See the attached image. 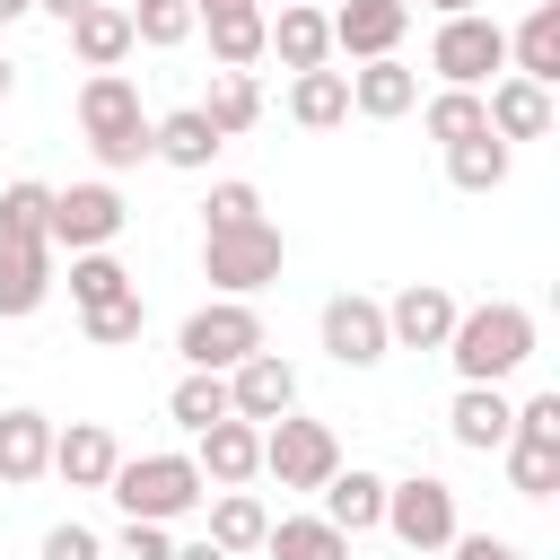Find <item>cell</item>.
Segmentation results:
<instances>
[{"instance_id": "1", "label": "cell", "mask_w": 560, "mask_h": 560, "mask_svg": "<svg viewBox=\"0 0 560 560\" xmlns=\"http://www.w3.org/2000/svg\"><path fill=\"white\" fill-rule=\"evenodd\" d=\"M446 359H455V376H464V385H508V376L534 359V315H525L516 298H481V306H464V315H455Z\"/></svg>"}, {"instance_id": "2", "label": "cell", "mask_w": 560, "mask_h": 560, "mask_svg": "<svg viewBox=\"0 0 560 560\" xmlns=\"http://www.w3.org/2000/svg\"><path fill=\"white\" fill-rule=\"evenodd\" d=\"M79 131H88V149H96V166H105V175L140 166V158H149L140 88H131L122 70H88V88H79Z\"/></svg>"}, {"instance_id": "3", "label": "cell", "mask_w": 560, "mask_h": 560, "mask_svg": "<svg viewBox=\"0 0 560 560\" xmlns=\"http://www.w3.org/2000/svg\"><path fill=\"white\" fill-rule=\"evenodd\" d=\"M105 490H114V508L140 516V525H175V516H192V508L210 499V481H201L192 455H122Z\"/></svg>"}, {"instance_id": "4", "label": "cell", "mask_w": 560, "mask_h": 560, "mask_svg": "<svg viewBox=\"0 0 560 560\" xmlns=\"http://www.w3.org/2000/svg\"><path fill=\"white\" fill-rule=\"evenodd\" d=\"M280 262H289V236H280L271 219L201 236V280H210L219 298H254V289H271V280H280Z\"/></svg>"}, {"instance_id": "5", "label": "cell", "mask_w": 560, "mask_h": 560, "mask_svg": "<svg viewBox=\"0 0 560 560\" xmlns=\"http://www.w3.org/2000/svg\"><path fill=\"white\" fill-rule=\"evenodd\" d=\"M429 70L446 79V88H490V79H508V26L490 18V9H472V18H438V35H429Z\"/></svg>"}, {"instance_id": "6", "label": "cell", "mask_w": 560, "mask_h": 560, "mask_svg": "<svg viewBox=\"0 0 560 560\" xmlns=\"http://www.w3.org/2000/svg\"><path fill=\"white\" fill-rule=\"evenodd\" d=\"M175 350H184V368H210V376H228L236 359H254V350H271V341H262V315H254V298H210V306H192V315H184Z\"/></svg>"}, {"instance_id": "7", "label": "cell", "mask_w": 560, "mask_h": 560, "mask_svg": "<svg viewBox=\"0 0 560 560\" xmlns=\"http://www.w3.org/2000/svg\"><path fill=\"white\" fill-rule=\"evenodd\" d=\"M262 472H271L280 490H324V481L341 472V438H332L324 420H306V411H280V420L262 429Z\"/></svg>"}, {"instance_id": "8", "label": "cell", "mask_w": 560, "mask_h": 560, "mask_svg": "<svg viewBox=\"0 0 560 560\" xmlns=\"http://www.w3.org/2000/svg\"><path fill=\"white\" fill-rule=\"evenodd\" d=\"M385 534L402 551H446L464 525H455V481L438 472H411V481H385Z\"/></svg>"}, {"instance_id": "9", "label": "cell", "mask_w": 560, "mask_h": 560, "mask_svg": "<svg viewBox=\"0 0 560 560\" xmlns=\"http://www.w3.org/2000/svg\"><path fill=\"white\" fill-rule=\"evenodd\" d=\"M122 192L96 175V184H70V192H52V219H44V245H70V254H105L114 236H122Z\"/></svg>"}, {"instance_id": "10", "label": "cell", "mask_w": 560, "mask_h": 560, "mask_svg": "<svg viewBox=\"0 0 560 560\" xmlns=\"http://www.w3.org/2000/svg\"><path fill=\"white\" fill-rule=\"evenodd\" d=\"M315 332H324V359H332V368H376V359L394 350V341H385V298H359V289L324 298Z\"/></svg>"}, {"instance_id": "11", "label": "cell", "mask_w": 560, "mask_h": 560, "mask_svg": "<svg viewBox=\"0 0 560 560\" xmlns=\"http://www.w3.org/2000/svg\"><path fill=\"white\" fill-rule=\"evenodd\" d=\"M228 411H236V420H254V429H271L280 411H298V368H289L280 350L236 359V368H228Z\"/></svg>"}, {"instance_id": "12", "label": "cell", "mask_w": 560, "mask_h": 560, "mask_svg": "<svg viewBox=\"0 0 560 560\" xmlns=\"http://www.w3.org/2000/svg\"><path fill=\"white\" fill-rule=\"evenodd\" d=\"M324 26H332V52L385 61V52L411 35V0H341V9H324Z\"/></svg>"}, {"instance_id": "13", "label": "cell", "mask_w": 560, "mask_h": 560, "mask_svg": "<svg viewBox=\"0 0 560 560\" xmlns=\"http://www.w3.org/2000/svg\"><path fill=\"white\" fill-rule=\"evenodd\" d=\"M455 315H464V306H455L438 280H411V289L385 298V341H394V350H446Z\"/></svg>"}, {"instance_id": "14", "label": "cell", "mask_w": 560, "mask_h": 560, "mask_svg": "<svg viewBox=\"0 0 560 560\" xmlns=\"http://www.w3.org/2000/svg\"><path fill=\"white\" fill-rule=\"evenodd\" d=\"M192 464H201V481H210V490H245V481L262 472V429L228 411V420H210V429H201Z\"/></svg>"}, {"instance_id": "15", "label": "cell", "mask_w": 560, "mask_h": 560, "mask_svg": "<svg viewBox=\"0 0 560 560\" xmlns=\"http://www.w3.org/2000/svg\"><path fill=\"white\" fill-rule=\"evenodd\" d=\"M508 429H516V402H508L499 385H455V402H446V438H455L464 455H499Z\"/></svg>"}, {"instance_id": "16", "label": "cell", "mask_w": 560, "mask_h": 560, "mask_svg": "<svg viewBox=\"0 0 560 560\" xmlns=\"http://www.w3.org/2000/svg\"><path fill=\"white\" fill-rule=\"evenodd\" d=\"M315 499H324L315 516H324L332 534H350V542L385 525V472H368V464H341V472H332V481H324Z\"/></svg>"}, {"instance_id": "17", "label": "cell", "mask_w": 560, "mask_h": 560, "mask_svg": "<svg viewBox=\"0 0 560 560\" xmlns=\"http://www.w3.org/2000/svg\"><path fill=\"white\" fill-rule=\"evenodd\" d=\"M481 114H490V131L516 149V140H551V88H534V79H490L481 88Z\"/></svg>"}, {"instance_id": "18", "label": "cell", "mask_w": 560, "mask_h": 560, "mask_svg": "<svg viewBox=\"0 0 560 560\" xmlns=\"http://www.w3.org/2000/svg\"><path fill=\"white\" fill-rule=\"evenodd\" d=\"M114 464H122V446H114L105 420H70V429H52V472H61L70 490H105Z\"/></svg>"}, {"instance_id": "19", "label": "cell", "mask_w": 560, "mask_h": 560, "mask_svg": "<svg viewBox=\"0 0 560 560\" xmlns=\"http://www.w3.org/2000/svg\"><path fill=\"white\" fill-rule=\"evenodd\" d=\"M262 52H280V70H324L332 61V26L306 0H280V18H262Z\"/></svg>"}, {"instance_id": "20", "label": "cell", "mask_w": 560, "mask_h": 560, "mask_svg": "<svg viewBox=\"0 0 560 560\" xmlns=\"http://www.w3.org/2000/svg\"><path fill=\"white\" fill-rule=\"evenodd\" d=\"M420 105V70L411 61H359L350 70V114H368V122H394V114H411Z\"/></svg>"}, {"instance_id": "21", "label": "cell", "mask_w": 560, "mask_h": 560, "mask_svg": "<svg viewBox=\"0 0 560 560\" xmlns=\"http://www.w3.org/2000/svg\"><path fill=\"white\" fill-rule=\"evenodd\" d=\"M70 52L88 61V70H122L140 44H131V9L122 0H96V9H79L70 18Z\"/></svg>"}, {"instance_id": "22", "label": "cell", "mask_w": 560, "mask_h": 560, "mask_svg": "<svg viewBox=\"0 0 560 560\" xmlns=\"http://www.w3.org/2000/svg\"><path fill=\"white\" fill-rule=\"evenodd\" d=\"M219 149H228V140L201 122V105H175V114L149 122V158H166V166H184V175H210Z\"/></svg>"}, {"instance_id": "23", "label": "cell", "mask_w": 560, "mask_h": 560, "mask_svg": "<svg viewBox=\"0 0 560 560\" xmlns=\"http://www.w3.org/2000/svg\"><path fill=\"white\" fill-rule=\"evenodd\" d=\"M52 472V420L44 411H0V481L18 490V481H44Z\"/></svg>"}, {"instance_id": "24", "label": "cell", "mask_w": 560, "mask_h": 560, "mask_svg": "<svg viewBox=\"0 0 560 560\" xmlns=\"http://www.w3.org/2000/svg\"><path fill=\"white\" fill-rule=\"evenodd\" d=\"M52 298V245H0V324L35 315Z\"/></svg>"}, {"instance_id": "25", "label": "cell", "mask_w": 560, "mask_h": 560, "mask_svg": "<svg viewBox=\"0 0 560 560\" xmlns=\"http://www.w3.org/2000/svg\"><path fill=\"white\" fill-rule=\"evenodd\" d=\"M289 122H306V131H341L350 122V70H298L289 79Z\"/></svg>"}, {"instance_id": "26", "label": "cell", "mask_w": 560, "mask_h": 560, "mask_svg": "<svg viewBox=\"0 0 560 560\" xmlns=\"http://www.w3.org/2000/svg\"><path fill=\"white\" fill-rule=\"evenodd\" d=\"M201 508H210V542H219L228 560H245V551H262V534H271V508H262L254 490H210Z\"/></svg>"}, {"instance_id": "27", "label": "cell", "mask_w": 560, "mask_h": 560, "mask_svg": "<svg viewBox=\"0 0 560 560\" xmlns=\"http://www.w3.org/2000/svg\"><path fill=\"white\" fill-rule=\"evenodd\" d=\"M508 70L534 88H560V9H525V26L508 35Z\"/></svg>"}, {"instance_id": "28", "label": "cell", "mask_w": 560, "mask_h": 560, "mask_svg": "<svg viewBox=\"0 0 560 560\" xmlns=\"http://www.w3.org/2000/svg\"><path fill=\"white\" fill-rule=\"evenodd\" d=\"M201 122H210L219 140H245V131L262 122V88H254V70H219L210 96H201Z\"/></svg>"}, {"instance_id": "29", "label": "cell", "mask_w": 560, "mask_h": 560, "mask_svg": "<svg viewBox=\"0 0 560 560\" xmlns=\"http://www.w3.org/2000/svg\"><path fill=\"white\" fill-rule=\"evenodd\" d=\"M201 35H210V61L219 70H254L262 61V9H210Z\"/></svg>"}, {"instance_id": "30", "label": "cell", "mask_w": 560, "mask_h": 560, "mask_svg": "<svg viewBox=\"0 0 560 560\" xmlns=\"http://www.w3.org/2000/svg\"><path fill=\"white\" fill-rule=\"evenodd\" d=\"M508 158H516V149H508L499 131L455 140V149H446V184H455V192H499V184H508Z\"/></svg>"}, {"instance_id": "31", "label": "cell", "mask_w": 560, "mask_h": 560, "mask_svg": "<svg viewBox=\"0 0 560 560\" xmlns=\"http://www.w3.org/2000/svg\"><path fill=\"white\" fill-rule=\"evenodd\" d=\"M122 9H131V44H149V52H175V44L201 35L192 0H122Z\"/></svg>"}, {"instance_id": "32", "label": "cell", "mask_w": 560, "mask_h": 560, "mask_svg": "<svg viewBox=\"0 0 560 560\" xmlns=\"http://www.w3.org/2000/svg\"><path fill=\"white\" fill-rule=\"evenodd\" d=\"M166 420H175V429H192V438H201L210 420H228V376L184 368V376H175V394H166Z\"/></svg>"}, {"instance_id": "33", "label": "cell", "mask_w": 560, "mask_h": 560, "mask_svg": "<svg viewBox=\"0 0 560 560\" xmlns=\"http://www.w3.org/2000/svg\"><path fill=\"white\" fill-rule=\"evenodd\" d=\"M44 219H52V184L35 175L0 184V245H44Z\"/></svg>"}, {"instance_id": "34", "label": "cell", "mask_w": 560, "mask_h": 560, "mask_svg": "<svg viewBox=\"0 0 560 560\" xmlns=\"http://www.w3.org/2000/svg\"><path fill=\"white\" fill-rule=\"evenodd\" d=\"M262 551H271V560H350V534H332L324 516H280V525L262 534Z\"/></svg>"}, {"instance_id": "35", "label": "cell", "mask_w": 560, "mask_h": 560, "mask_svg": "<svg viewBox=\"0 0 560 560\" xmlns=\"http://www.w3.org/2000/svg\"><path fill=\"white\" fill-rule=\"evenodd\" d=\"M420 131H429L438 149H455V140H481V131H490V114H481V96H472V88H438V96H429V114H420Z\"/></svg>"}, {"instance_id": "36", "label": "cell", "mask_w": 560, "mask_h": 560, "mask_svg": "<svg viewBox=\"0 0 560 560\" xmlns=\"http://www.w3.org/2000/svg\"><path fill=\"white\" fill-rule=\"evenodd\" d=\"M140 280L114 262V254H70V306L88 315V306H114V298H131Z\"/></svg>"}, {"instance_id": "37", "label": "cell", "mask_w": 560, "mask_h": 560, "mask_svg": "<svg viewBox=\"0 0 560 560\" xmlns=\"http://www.w3.org/2000/svg\"><path fill=\"white\" fill-rule=\"evenodd\" d=\"M499 464H508V490H516V499H551V490H560V446H516V438H508Z\"/></svg>"}, {"instance_id": "38", "label": "cell", "mask_w": 560, "mask_h": 560, "mask_svg": "<svg viewBox=\"0 0 560 560\" xmlns=\"http://www.w3.org/2000/svg\"><path fill=\"white\" fill-rule=\"evenodd\" d=\"M254 219H262V192H254L245 175H219L210 201H201V236H219V228H254Z\"/></svg>"}, {"instance_id": "39", "label": "cell", "mask_w": 560, "mask_h": 560, "mask_svg": "<svg viewBox=\"0 0 560 560\" xmlns=\"http://www.w3.org/2000/svg\"><path fill=\"white\" fill-rule=\"evenodd\" d=\"M140 324H149L140 289H131V298H114V306H88V315H79V332H88L96 350H131V341H140Z\"/></svg>"}, {"instance_id": "40", "label": "cell", "mask_w": 560, "mask_h": 560, "mask_svg": "<svg viewBox=\"0 0 560 560\" xmlns=\"http://www.w3.org/2000/svg\"><path fill=\"white\" fill-rule=\"evenodd\" d=\"M508 438H516V446H560V394H525Z\"/></svg>"}, {"instance_id": "41", "label": "cell", "mask_w": 560, "mask_h": 560, "mask_svg": "<svg viewBox=\"0 0 560 560\" xmlns=\"http://www.w3.org/2000/svg\"><path fill=\"white\" fill-rule=\"evenodd\" d=\"M105 560H175V534H166V525H140V516H131V525H122V534L105 542Z\"/></svg>"}, {"instance_id": "42", "label": "cell", "mask_w": 560, "mask_h": 560, "mask_svg": "<svg viewBox=\"0 0 560 560\" xmlns=\"http://www.w3.org/2000/svg\"><path fill=\"white\" fill-rule=\"evenodd\" d=\"M44 560H105V542H96L79 516H61V525L44 534Z\"/></svg>"}, {"instance_id": "43", "label": "cell", "mask_w": 560, "mask_h": 560, "mask_svg": "<svg viewBox=\"0 0 560 560\" xmlns=\"http://www.w3.org/2000/svg\"><path fill=\"white\" fill-rule=\"evenodd\" d=\"M446 551H455V560H525V551H516L508 534H455Z\"/></svg>"}, {"instance_id": "44", "label": "cell", "mask_w": 560, "mask_h": 560, "mask_svg": "<svg viewBox=\"0 0 560 560\" xmlns=\"http://www.w3.org/2000/svg\"><path fill=\"white\" fill-rule=\"evenodd\" d=\"M35 9H44L52 26H70V18H79V9H96V0H35Z\"/></svg>"}, {"instance_id": "45", "label": "cell", "mask_w": 560, "mask_h": 560, "mask_svg": "<svg viewBox=\"0 0 560 560\" xmlns=\"http://www.w3.org/2000/svg\"><path fill=\"white\" fill-rule=\"evenodd\" d=\"M175 560H228V551H219V542L201 534V542H175Z\"/></svg>"}, {"instance_id": "46", "label": "cell", "mask_w": 560, "mask_h": 560, "mask_svg": "<svg viewBox=\"0 0 560 560\" xmlns=\"http://www.w3.org/2000/svg\"><path fill=\"white\" fill-rule=\"evenodd\" d=\"M429 9H438V18H472L481 0H429Z\"/></svg>"}, {"instance_id": "47", "label": "cell", "mask_w": 560, "mask_h": 560, "mask_svg": "<svg viewBox=\"0 0 560 560\" xmlns=\"http://www.w3.org/2000/svg\"><path fill=\"white\" fill-rule=\"evenodd\" d=\"M192 9H201V18H210V9H262V0H192Z\"/></svg>"}, {"instance_id": "48", "label": "cell", "mask_w": 560, "mask_h": 560, "mask_svg": "<svg viewBox=\"0 0 560 560\" xmlns=\"http://www.w3.org/2000/svg\"><path fill=\"white\" fill-rule=\"evenodd\" d=\"M9 88H18V61H9V52H0V105H9Z\"/></svg>"}, {"instance_id": "49", "label": "cell", "mask_w": 560, "mask_h": 560, "mask_svg": "<svg viewBox=\"0 0 560 560\" xmlns=\"http://www.w3.org/2000/svg\"><path fill=\"white\" fill-rule=\"evenodd\" d=\"M26 9H35V0H0V26H9V18H26Z\"/></svg>"}, {"instance_id": "50", "label": "cell", "mask_w": 560, "mask_h": 560, "mask_svg": "<svg viewBox=\"0 0 560 560\" xmlns=\"http://www.w3.org/2000/svg\"><path fill=\"white\" fill-rule=\"evenodd\" d=\"M525 9H560V0H525Z\"/></svg>"}, {"instance_id": "51", "label": "cell", "mask_w": 560, "mask_h": 560, "mask_svg": "<svg viewBox=\"0 0 560 560\" xmlns=\"http://www.w3.org/2000/svg\"><path fill=\"white\" fill-rule=\"evenodd\" d=\"M306 9H315V0H306Z\"/></svg>"}]
</instances>
